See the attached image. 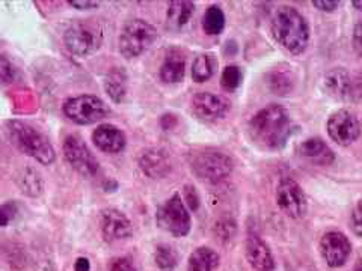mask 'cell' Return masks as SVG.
Here are the masks:
<instances>
[{
    "label": "cell",
    "instance_id": "cell-4",
    "mask_svg": "<svg viewBox=\"0 0 362 271\" xmlns=\"http://www.w3.org/2000/svg\"><path fill=\"white\" fill-rule=\"evenodd\" d=\"M190 166L194 174L207 183H219L225 179L233 171V162L231 158L214 150L199 151L192 155Z\"/></svg>",
    "mask_w": 362,
    "mask_h": 271
},
{
    "label": "cell",
    "instance_id": "cell-15",
    "mask_svg": "<svg viewBox=\"0 0 362 271\" xmlns=\"http://www.w3.org/2000/svg\"><path fill=\"white\" fill-rule=\"evenodd\" d=\"M246 255L251 265L258 271H274L275 261L267 244L251 229L246 240Z\"/></svg>",
    "mask_w": 362,
    "mask_h": 271
},
{
    "label": "cell",
    "instance_id": "cell-40",
    "mask_svg": "<svg viewBox=\"0 0 362 271\" xmlns=\"http://www.w3.org/2000/svg\"><path fill=\"white\" fill-rule=\"evenodd\" d=\"M76 271H89V261L86 258H78L74 264Z\"/></svg>",
    "mask_w": 362,
    "mask_h": 271
},
{
    "label": "cell",
    "instance_id": "cell-30",
    "mask_svg": "<svg viewBox=\"0 0 362 271\" xmlns=\"http://www.w3.org/2000/svg\"><path fill=\"white\" fill-rule=\"evenodd\" d=\"M347 100L362 101V71L356 74H350Z\"/></svg>",
    "mask_w": 362,
    "mask_h": 271
},
{
    "label": "cell",
    "instance_id": "cell-32",
    "mask_svg": "<svg viewBox=\"0 0 362 271\" xmlns=\"http://www.w3.org/2000/svg\"><path fill=\"white\" fill-rule=\"evenodd\" d=\"M17 205L16 202H6L0 207V226H8L17 216Z\"/></svg>",
    "mask_w": 362,
    "mask_h": 271
},
{
    "label": "cell",
    "instance_id": "cell-37",
    "mask_svg": "<svg viewBox=\"0 0 362 271\" xmlns=\"http://www.w3.org/2000/svg\"><path fill=\"white\" fill-rule=\"evenodd\" d=\"M354 47L359 56H362V21H359L354 30Z\"/></svg>",
    "mask_w": 362,
    "mask_h": 271
},
{
    "label": "cell",
    "instance_id": "cell-36",
    "mask_svg": "<svg viewBox=\"0 0 362 271\" xmlns=\"http://www.w3.org/2000/svg\"><path fill=\"white\" fill-rule=\"evenodd\" d=\"M185 196H186V202L187 205L192 208V210H197L198 205H199V198L197 195V191L194 187H185Z\"/></svg>",
    "mask_w": 362,
    "mask_h": 271
},
{
    "label": "cell",
    "instance_id": "cell-10",
    "mask_svg": "<svg viewBox=\"0 0 362 271\" xmlns=\"http://www.w3.org/2000/svg\"><path fill=\"white\" fill-rule=\"evenodd\" d=\"M66 49L77 56H86L100 47L98 30L86 23H74L65 32Z\"/></svg>",
    "mask_w": 362,
    "mask_h": 271
},
{
    "label": "cell",
    "instance_id": "cell-12",
    "mask_svg": "<svg viewBox=\"0 0 362 271\" xmlns=\"http://www.w3.org/2000/svg\"><path fill=\"white\" fill-rule=\"evenodd\" d=\"M320 251L326 264L337 268L347 261L352 246H350L347 236L341 232H327L322 239Z\"/></svg>",
    "mask_w": 362,
    "mask_h": 271
},
{
    "label": "cell",
    "instance_id": "cell-28",
    "mask_svg": "<svg viewBox=\"0 0 362 271\" xmlns=\"http://www.w3.org/2000/svg\"><path fill=\"white\" fill-rule=\"evenodd\" d=\"M242 82V71L239 66H226L223 73H222V78H221V83L223 86V89L226 90H234L235 88H239Z\"/></svg>",
    "mask_w": 362,
    "mask_h": 271
},
{
    "label": "cell",
    "instance_id": "cell-9",
    "mask_svg": "<svg viewBox=\"0 0 362 271\" xmlns=\"http://www.w3.org/2000/svg\"><path fill=\"white\" fill-rule=\"evenodd\" d=\"M276 203L288 217H302L307 211V198L300 186L291 178H282L276 188Z\"/></svg>",
    "mask_w": 362,
    "mask_h": 271
},
{
    "label": "cell",
    "instance_id": "cell-1",
    "mask_svg": "<svg viewBox=\"0 0 362 271\" xmlns=\"http://www.w3.org/2000/svg\"><path fill=\"white\" fill-rule=\"evenodd\" d=\"M252 139L263 148L278 150L291 134V119L281 106L272 104L259 110L249 122Z\"/></svg>",
    "mask_w": 362,
    "mask_h": 271
},
{
    "label": "cell",
    "instance_id": "cell-25",
    "mask_svg": "<svg viewBox=\"0 0 362 271\" xmlns=\"http://www.w3.org/2000/svg\"><path fill=\"white\" fill-rule=\"evenodd\" d=\"M225 28V16L219 6H210L202 18V29L209 35H219Z\"/></svg>",
    "mask_w": 362,
    "mask_h": 271
},
{
    "label": "cell",
    "instance_id": "cell-33",
    "mask_svg": "<svg viewBox=\"0 0 362 271\" xmlns=\"http://www.w3.org/2000/svg\"><path fill=\"white\" fill-rule=\"evenodd\" d=\"M109 271H136V267L129 258H115L109 264Z\"/></svg>",
    "mask_w": 362,
    "mask_h": 271
},
{
    "label": "cell",
    "instance_id": "cell-17",
    "mask_svg": "<svg viewBox=\"0 0 362 271\" xmlns=\"http://www.w3.org/2000/svg\"><path fill=\"white\" fill-rule=\"evenodd\" d=\"M139 166L142 172L150 178H165L171 172V160L163 150H148L139 158Z\"/></svg>",
    "mask_w": 362,
    "mask_h": 271
},
{
    "label": "cell",
    "instance_id": "cell-38",
    "mask_svg": "<svg viewBox=\"0 0 362 271\" xmlns=\"http://www.w3.org/2000/svg\"><path fill=\"white\" fill-rule=\"evenodd\" d=\"M313 5L319 8L320 11H334L339 5V2H337V0H326V2L325 0H315Z\"/></svg>",
    "mask_w": 362,
    "mask_h": 271
},
{
    "label": "cell",
    "instance_id": "cell-3",
    "mask_svg": "<svg viewBox=\"0 0 362 271\" xmlns=\"http://www.w3.org/2000/svg\"><path fill=\"white\" fill-rule=\"evenodd\" d=\"M6 131L11 142L26 155L35 158L41 164H52L54 162V150L49 139L37 131L29 124L21 121H9Z\"/></svg>",
    "mask_w": 362,
    "mask_h": 271
},
{
    "label": "cell",
    "instance_id": "cell-27",
    "mask_svg": "<svg viewBox=\"0 0 362 271\" xmlns=\"http://www.w3.org/2000/svg\"><path fill=\"white\" fill-rule=\"evenodd\" d=\"M177 253L173 247L158 246L156 251V264L162 271H173L177 267Z\"/></svg>",
    "mask_w": 362,
    "mask_h": 271
},
{
    "label": "cell",
    "instance_id": "cell-41",
    "mask_svg": "<svg viewBox=\"0 0 362 271\" xmlns=\"http://www.w3.org/2000/svg\"><path fill=\"white\" fill-rule=\"evenodd\" d=\"M355 271H362V255L359 256L358 263H356V267H355Z\"/></svg>",
    "mask_w": 362,
    "mask_h": 271
},
{
    "label": "cell",
    "instance_id": "cell-19",
    "mask_svg": "<svg viewBox=\"0 0 362 271\" xmlns=\"http://www.w3.org/2000/svg\"><path fill=\"white\" fill-rule=\"evenodd\" d=\"M300 154L315 164L327 166L334 162V152L322 139H308L300 145Z\"/></svg>",
    "mask_w": 362,
    "mask_h": 271
},
{
    "label": "cell",
    "instance_id": "cell-5",
    "mask_svg": "<svg viewBox=\"0 0 362 271\" xmlns=\"http://www.w3.org/2000/svg\"><path fill=\"white\" fill-rule=\"evenodd\" d=\"M157 40L156 29L144 20H133L124 26L119 37V52L126 58H136L148 50Z\"/></svg>",
    "mask_w": 362,
    "mask_h": 271
},
{
    "label": "cell",
    "instance_id": "cell-29",
    "mask_svg": "<svg viewBox=\"0 0 362 271\" xmlns=\"http://www.w3.org/2000/svg\"><path fill=\"white\" fill-rule=\"evenodd\" d=\"M17 77V70L5 56H0V83H13Z\"/></svg>",
    "mask_w": 362,
    "mask_h": 271
},
{
    "label": "cell",
    "instance_id": "cell-6",
    "mask_svg": "<svg viewBox=\"0 0 362 271\" xmlns=\"http://www.w3.org/2000/svg\"><path fill=\"white\" fill-rule=\"evenodd\" d=\"M64 113L78 126H89L109 115V107L103 100L94 95H78L65 101Z\"/></svg>",
    "mask_w": 362,
    "mask_h": 271
},
{
    "label": "cell",
    "instance_id": "cell-23",
    "mask_svg": "<svg viewBox=\"0 0 362 271\" xmlns=\"http://www.w3.org/2000/svg\"><path fill=\"white\" fill-rule=\"evenodd\" d=\"M219 265V255L210 247H199L190 255L187 271H213Z\"/></svg>",
    "mask_w": 362,
    "mask_h": 271
},
{
    "label": "cell",
    "instance_id": "cell-21",
    "mask_svg": "<svg viewBox=\"0 0 362 271\" xmlns=\"http://www.w3.org/2000/svg\"><path fill=\"white\" fill-rule=\"evenodd\" d=\"M350 74L343 68H335L325 77V88L332 97L339 100H347Z\"/></svg>",
    "mask_w": 362,
    "mask_h": 271
},
{
    "label": "cell",
    "instance_id": "cell-39",
    "mask_svg": "<svg viewBox=\"0 0 362 271\" xmlns=\"http://www.w3.org/2000/svg\"><path fill=\"white\" fill-rule=\"evenodd\" d=\"M68 5L77 8V9H94L100 6V2H89V0H85V2H81V0H73V2H68Z\"/></svg>",
    "mask_w": 362,
    "mask_h": 271
},
{
    "label": "cell",
    "instance_id": "cell-35",
    "mask_svg": "<svg viewBox=\"0 0 362 271\" xmlns=\"http://www.w3.org/2000/svg\"><path fill=\"white\" fill-rule=\"evenodd\" d=\"M222 231H225V232H223V235L221 236V239H222V240H230L231 236L234 235L235 226H234V223H233V222H230V220L219 222V223L216 224V234L219 235Z\"/></svg>",
    "mask_w": 362,
    "mask_h": 271
},
{
    "label": "cell",
    "instance_id": "cell-34",
    "mask_svg": "<svg viewBox=\"0 0 362 271\" xmlns=\"http://www.w3.org/2000/svg\"><path fill=\"white\" fill-rule=\"evenodd\" d=\"M352 229L356 235L362 236V200L358 202L352 212Z\"/></svg>",
    "mask_w": 362,
    "mask_h": 271
},
{
    "label": "cell",
    "instance_id": "cell-24",
    "mask_svg": "<svg viewBox=\"0 0 362 271\" xmlns=\"http://www.w3.org/2000/svg\"><path fill=\"white\" fill-rule=\"evenodd\" d=\"M17 181L23 193H26L29 196H38L42 191V179L40 172H37L35 169H23Z\"/></svg>",
    "mask_w": 362,
    "mask_h": 271
},
{
    "label": "cell",
    "instance_id": "cell-16",
    "mask_svg": "<svg viewBox=\"0 0 362 271\" xmlns=\"http://www.w3.org/2000/svg\"><path fill=\"white\" fill-rule=\"evenodd\" d=\"M93 142L103 152L117 154L121 152L124 146H126V134L115 126L103 124V126L97 127V130L93 133Z\"/></svg>",
    "mask_w": 362,
    "mask_h": 271
},
{
    "label": "cell",
    "instance_id": "cell-26",
    "mask_svg": "<svg viewBox=\"0 0 362 271\" xmlns=\"http://www.w3.org/2000/svg\"><path fill=\"white\" fill-rule=\"evenodd\" d=\"M213 74V61L210 56L206 54H201L195 59L194 66H192V77H194V80L198 83H202L209 80Z\"/></svg>",
    "mask_w": 362,
    "mask_h": 271
},
{
    "label": "cell",
    "instance_id": "cell-14",
    "mask_svg": "<svg viewBox=\"0 0 362 271\" xmlns=\"http://www.w3.org/2000/svg\"><path fill=\"white\" fill-rule=\"evenodd\" d=\"M228 107V103L222 97L210 92H199L192 100V110L204 121H218L223 118Z\"/></svg>",
    "mask_w": 362,
    "mask_h": 271
},
{
    "label": "cell",
    "instance_id": "cell-11",
    "mask_svg": "<svg viewBox=\"0 0 362 271\" xmlns=\"http://www.w3.org/2000/svg\"><path fill=\"white\" fill-rule=\"evenodd\" d=\"M327 133H329L331 139L338 145H350L359 138V121L354 113L347 110H339L334 113L329 121H327Z\"/></svg>",
    "mask_w": 362,
    "mask_h": 271
},
{
    "label": "cell",
    "instance_id": "cell-13",
    "mask_svg": "<svg viewBox=\"0 0 362 271\" xmlns=\"http://www.w3.org/2000/svg\"><path fill=\"white\" fill-rule=\"evenodd\" d=\"M101 231L106 241H119L132 235L133 226L126 214L115 208L101 211Z\"/></svg>",
    "mask_w": 362,
    "mask_h": 271
},
{
    "label": "cell",
    "instance_id": "cell-8",
    "mask_svg": "<svg viewBox=\"0 0 362 271\" xmlns=\"http://www.w3.org/2000/svg\"><path fill=\"white\" fill-rule=\"evenodd\" d=\"M64 155L66 162L73 166L74 171L86 178L94 176L98 172L100 164L97 158L89 151L85 142L78 136H68L65 139Z\"/></svg>",
    "mask_w": 362,
    "mask_h": 271
},
{
    "label": "cell",
    "instance_id": "cell-42",
    "mask_svg": "<svg viewBox=\"0 0 362 271\" xmlns=\"http://www.w3.org/2000/svg\"><path fill=\"white\" fill-rule=\"evenodd\" d=\"M354 6L362 11V0H355V2H354Z\"/></svg>",
    "mask_w": 362,
    "mask_h": 271
},
{
    "label": "cell",
    "instance_id": "cell-7",
    "mask_svg": "<svg viewBox=\"0 0 362 271\" xmlns=\"http://www.w3.org/2000/svg\"><path fill=\"white\" fill-rule=\"evenodd\" d=\"M157 224L169 234L185 236L190 231V214L180 195H174L157 211Z\"/></svg>",
    "mask_w": 362,
    "mask_h": 271
},
{
    "label": "cell",
    "instance_id": "cell-20",
    "mask_svg": "<svg viewBox=\"0 0 362 271\" xmlns=\"http://www.w3.org/2000/svg\"><path fill=\"white\" fill-rule=\"evenodd\" d=\"M195 5L192 2H186V0H181V2H171L168 8V28L173 30H178L187 25L190 17L194 16Z\"/></svg>",
    "mask_w": 362,
    "mask_h": 271
},
{
    "label": "cell",
    "instance_id": "cell-2",
    "mask_svg": "<svg viewBox=\"0 0 362 271\" xmlns=\"http://www.w3.org/2000/svg\"><path fill=\"white\" fill-rule=\"evenodd\" d=\"M272 33L282 47L294 54L307 49L310 40L307 21L296 9L288 6L278 9L272 21Z\"/></svg>",
    "mask_w": 362,
    "mask_h": 271
},
{
    "label": "cell",
    "instance_id": "cell-18",
    "mask_svg": "<svg viewBox=\"0 0 362 271\" xmlns=\"http://www.w3.org/2000/svg\"><path fill=\"white\" fill-rule=\"evenodd\" d=\"M185 66H186V59L183 53L177 49L169 50L165 58V62L160 68L162 80L166 83L181 82L185 77Z\"/></svg>",
    "mask_w": 362,
    "mask_h": 271
},
{
    "label": "cell",
    "instance_id": "cell-31",
    "mask_svg": "<svg viewBox=\"0 0 362 271\" xmlns=\"http://www.w3.org/2000/svg\"><path fill=\"white\" fill-rule=\"evenodd\" d=\"M270 83H272V88H274L275 92H279L281 95H284L291 89V80L287 74H282V73H275L274 76H272Z\"/></svg>",
    "mask_w": 362,
    "mask_h": 271
},
{
    "label": "cell",
    "instance_id": "cell-22",
    "mask_svg": "<svg viewBox=\"0 0 362 271\" xmlns=\"http://www.w3.org/2000/svg\"><path fill=\"white\" fill-rule=\"evenodd\" d=\"M105 89L107 95L115 101V103H121L126 97L127 92V74L122 68H112L109 71L106 82H105Z\"/></svg>",
    "mask_w": 362,
    "mask_h": 271
}]
</instances>
